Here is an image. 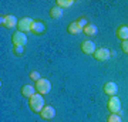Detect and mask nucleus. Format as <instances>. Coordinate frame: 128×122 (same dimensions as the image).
Here are the masks:
<instances>
[{
  "instance_id": "nucleus-18",
  "label": "nucleus",
  "mask_w": 128,
  "mask_h": 122,
  "mask_svg": "<svg viewBox=\"0 0 128 122\" xmlns=\"http://www.w3.org/2000/svg\"><path fill=\"white\" fill-rule=\"evenodd\" d=\"M24 53V47L22 45H13V54L17 55V57H22Z\"/></svg>"
},
{
  "instance_id": "nucleus-13",
  "label": "nucleus",
  "mask_w": 128,
  "mask_h": 122,
  "mask_svg": "<svg viewBox=\"0 0 128 122\" xmlns=\"http://www.w3.org/2000/svg\"><path fill=\"white\" fill-rule=\"evenodd\" d=\"M117 37H118L120 40L122 41H127L128 40V26L127 24H122V26H120L118 28H117Z\"/></svg>"
},
{
  "instance_id": "nucleus-21",
  "label": "nucleus",
  "mask_w": 128,
  "mask_h": 122,
  "mask_svg": "<svg viewBox=\"0 0 128 122\" xmlns=\"http://www.w3.org/2000/svg\"><path fill=\"white\" fill-rule=\"evenodd\" d=\"M28 77H30V80H33V81L36 82V81H38V80H40V72L38 71H32L30 72V74H28Z\"/></svg>"
},
{
  "instance_id": "nucleus-16",
  "label": "nucleus",
  "mask_w": 128,
  "mask_h": 122,
  "mask_svg": "<svg viewBox=\"0 0 128 122\" xmlns=\"http://www.w3.org/2000/svg\"><path fill=\"white\" fill-rule=\"evenodd\" d=\"M67 31L70 33V34H80V33H82V28L80 27L77 24V21H73V23H70L68 26H67Z\"/></svg>"
},
{
  "instance_id": "nucleus-4",
  "label": "nucleus",
  "mask_w": 128,
  "mask_h": 122,
  "mask_svg": "<svg viewBox=\"0 0 128 122\" xmlns=\"http://www.w3.org/2000/svg\"><path fill=\"white\" fill-rule=\"evenodd\" d=\"M107 108L111 114H118L121 111V101L118 97H111L107 102Z\"/></svg>"
},
{
  "instance_id": "nucleus-8",
  "label": "nucleus",
  "mask_w": 128,
  "mask_h": 122,
  "mask_svg": "<svg viewBox=\"0 0 128 122\" xmlns=\"http://www.w3.org/2000/svg\"><path fill=\"white\" fill-rule=\"evenodd\" d=\"M111 51L108 48H104V47H101V48H97L96 53H94V58L97 61H107V60L111 57Z\"/></svg>"
},
{
  "instance_id": "nucleus-3",
  "label": "nucleus",
  "mask_w": 128,
  "mask_h": 122,
  "mask_svg": "<svg viewBox=\"0 0 128 122\" xmlns=\"http://www.w3.org/2000/svg\"><path fill=\"white\" fill-rule=\"evenodd\" d=\"M0 23H2V26H4L6 28H14V27H17L18 18L16 17V16H13V14H7V16H2Z\"/></svg>"
},
{
  "instance_id": "nucleus-22",
  "label": "nucleus",
  "mask_w": 128,
  "mask_h": 122,
  "mask_svg": "<svg viewBox=\"0 0 128 122\" xmlns=\"http://www.w3.org/2000/svg\"><path fill=\"white\" fill-rule=\"evenodd\" d=\"M121 48H122V51L125 53V54H128V40L121 43Z\"/></svg>"
},
{
  "instance_id": "nucleus-10",
  "label": "nucleus",
  "mask_w": 128,
  "mask_h": 122,
  "mask_svg": "<svg viewBox=\"0 0 128 122\" xmlns=\"http://www.w3.org/2000/svg\"><path fill=\"white\" fill-rule=\"evenodd\" d=\"M40 117L43 118L44 121H50V119H53V118L56 117L54 107H51V105H46V107L43 108V111L40 112Z\"/></svg>"
},
{
  "instance_id": "nucleus-9",
  "label": "nucleus",
  "mask_w": 128,
  "mask_h": 122,
  "mask_svg": "<svg viewBox=\"0 0 128 122\" xmlns=\"http://www.w3.org/2000/svg\"><path fill=\"white\" fill-rule=\"evenodd\" d=\"M80 48H81V51L84 53V54H87V55H94V53H96V44L92 43V41L90 40H86V41H82L81 45H80Z\"/></svg>"
},
{
  "instance_id": "nucleus-19",
  "label": "nucleus",
  "mask_w": 128,
  "mask_h": 122,
  "mask_svg": "<svg viewBox=\"0 0 128 122\" xmlns=\"http://www.w3.org/2000/svg\"><path fill=\"white\" fill-rule=\"evenodd\" d=\"M107 122H121V115H118V114H111L110 117H108V119H107Z\"/></svg>"
},
{
  "instance_id": "nucleus-6",
  "label": "nucleus",
  "mask_w": 128,
  "mask_h": 122,
  "mask_svg": "<svg viewBox=\"0 0 128 122\" xmlns=\"http://www.w3.org/2000/svg\"><path fill=\"white\" fill-rule=\"evenodd\" d=\"M34 21V18H30V17H22L18 18V24H17V28L18 31H30L32 30V24Z\"/></svg>"
},
{
  "instance_id": "nucleus-14",
  "label": "nucleus",
  "mask_w": 128,
  "mask_h": 122,
  "mask_svg": "<svg viewBox=\"0 0 128 122\" xmlns=\"http://www.w3.org/2000/svg\"><path fill=\"white\" fill-rule=\"evenodd\" d=\"M50 17L54 18V20H58V18L63 17V9L58 7V6H53L50 9Z\"/></svg>"
},
{
  "instance_id": "nucleus-17",
  "label": "nucleus",
  "mask_w": 128,
  "mask_h": 122,
  "mask_svg": "<svg viewBox=\"0 0 128 122\" xmlns=\"http://www.w3.org/2000/svg\"><path fill=\"white\" fill-rule=\"evenodd\" d=\"M73 4H74L73 0H57V1H56V6H58L61 9H68V7H71Z\"/></svg>"
},
{
  "instance_id": "nucleus-20",
  "label": "nucleus",
  "mask_w": 128,
  "mask_h": 122,
  "mask_svg": "<svg viewBox=\"0 0 128 122\" xmlns=\"http://www.w3.org/2000/svg\"><path fill=\"white\" fill-rule=\"evenodd\" d=\"M76 21H77V24L82 28V30H84V27H86V26L88 24V21H87V18H86V17H78Z\"/></svg>"
},
{
  "instance_id": "nucleus-1",
  "label": "nucleus",
  "mask_w": 128,
  "mask_h": 122,
  "mask_svg": "<svg viewBox=\"0 0 128 122\" xmlns=\"http://www.w3.org/2000/svg\"><path fill=\"white\" fill-rule=\"evenodd\" d=\"M28 107L32 109L33 112L36 114H40L43 111V108L46 107L44 105V98L41 94H34L32 98H28Z\"/></svg>"
},
{
  "instance_id": "nucleus-11",
  "label": "nucleus",
  "mask_w": 128,
  "mask_h": 122,
  "mask_svg": "<svg viewBox=\"0 0 128 122\" xmlns=\"http://www.w3.org/2000/svg\"><path fill=\"white\" fill-rule=\"evenodd\" d=\"M102 88H104L105 94L110 95V97H115V95H117V92H118V85H117L115 82H112V81L105 82Z\"/></svg>"
},
{
  "instance_id": "nucleus-15",
  "label": "nucleus",
  "mask_w": 128,
  "mask_h": 122,
  "mask_svg": "<svg viewBox=\"0 0 128 122\" xmlns=\"http://www.w3.org/2000/svg\"><path fill=\"white\" fill-rule=\"evenodd\" d=\"M82 33H84V34H87V36H97V33H98V28H97L96 24H92V23H88L87 26L84 27Z\"/></svg>"
},
{
  "instance_id": "nucleus-5",
  "label": "nucleus",
  "mask_w": 128,
  "mask_h": 122,
  "mask_svg": "<svg viewBox=\"0 0 128 122\" xmlns=\"http://www.w3.org/2000/svg\"><path fill=\"white\" fill-rule=\"evenodd\" d=\"M12 43H13V45H22V47H24L26 43H27V36H26V33L14 31L13 34H12Z\"/></svg>"
},
{
  "instance_id": "nucleus-12",
  "label": "nucleus",
  "mask_w": 128,
  "mask_h": 122,
  "mask_svg": "<svg viewBox=\"0 0 128 122\" xmlns=\"http://www.w3.org/2000/svg\"><path fill=\"white\" fill-rule=\"evenodd\" d=\"M20 92H22V95H23L24 98H32L34 94H37V91H36V88L33 85H23L22 87V90H20Z\"/></svg>"
},
{
  "instance_id": "nucleus-2",
  "label": "nucleus",
  "mask_w": 128,
  "mask_h": 122,
  "mask_svg": "<svg viewBox=\"0 0 128 122\" xmlns=\"http://www.w3.org/2000/svg\"><path fill=\"white\" fill-rule=\"evenodd\" d=\"M34 88H36L37 94H48L51 91V82L47 80V78H40L38 81H36V85H34Z\"/></svg>"
},
{
  "instance_id": "nucleus-7",
  "label": "nucleus",
  "mask_w": 128,
  "mask_h": 122,
  "mask_svg": "<svg viewBox=\"0 0 128 122\" xmlns=\"http://www.w3.org/2000/svg\"><path fill=\"white\" fill-rule=\"evenodd\" d=\"M30 31L34 34V36H41V34H44L46 33V24L41 21V20H34L32 24V30Z\"/></svg>"
}]
</instances>
